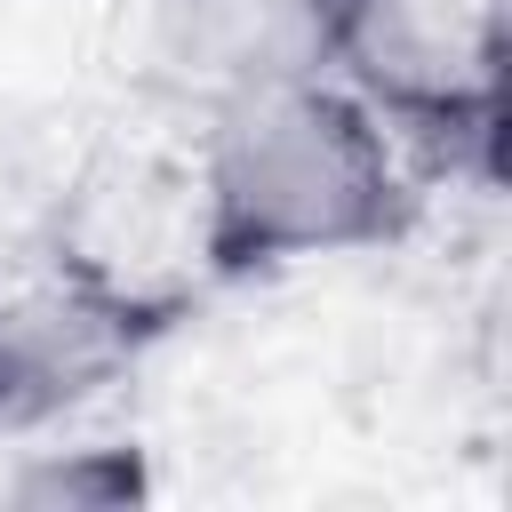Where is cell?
Masks as SVG:
<instances>
[{"label": "cell", "instance_id": "7a4b0ae2", "mask_svg": "<svg viewBox=\"0 0 512 512\" xmlns=\"http://www.w3.org/2000/svg\"><path fill=\"white\" fill-rule=\"evenodd\" d=\"M328 72L408 144L424 176L504 168V0H344Z\"/></svg>", "mask_w": 512, "mask_h": 512}, {"label": "cell", "instance_id": "3957f363", "mask_svg": "<svg viewBox=\"0 0 512 512\" xmlns=\"http://www.w3.org/2000/svg\"><path fill=\"white\" fill-rule=\"evenodd\" d=\"M40 264L80 288L96 312H112L144 352L168 344L224 296L208 264L200 184L192 152H104L88 160L40 224Z\"/></svg>", "mask_w": 512, "mask_h": 512}, {"label": "cell", "instance_id": "5b68a950", "mask_svg": "<svg viewBox=\"0 0 512 512\" xmlns=\"http://www.w3.org/2000/svg\"><path fill=\"white\" fill-rule=\"evenodd\" d=\"M344 0H144V40L168 88L216 104L232 88L328 72Z\"/></svg>", "mask_w": 512, "mask_h": 512}, {"label": "cell", "instance_id": "6da1fadb", "mask_svg": "<svg viewBox=\"0 0 512 512\" xmlns=\"http://www.w3.org/2000/svg\"><path fill=\"white\" fill-rule=\"evenodd\" d=\"M192 184L224 288L376 256L408 240L424 208V168L336 72H296L200 104Z\"/></svg>", "mask_w": 512, "mask_h": 512}, {"label": "cell", "instance_id": "8992f818", "mask_svg": "<svg viewBox=\"0 0 512 512\" xmlns=\"http://www.w3.org/2000/svg\"><path fill=\"white\" fill-rule=\"evenodd\" d=\"M144 488H152L144 456L120 440H72V448L24 440V464L0 480L8 504H40V512H112V504H136Z\"/></svg>", "mask_w": 512, "mask_h": 512}, {"label": "cell", "instance_id": "277c9868", "mask_svg": "<svg viewBox=\"0 0 512 512\" xmlns=\"http://www.w3.org/2000/svg\"><path fill=\"white\" fill-rule=\"evenodd\" d=\"M136 360L144 344L112 312H96L80 288H64L48 264L0 288V448L80 424L104 392L136 376Z\"/></svg>", "mask_w": 512, "mask_h": 512}]
</instances>
